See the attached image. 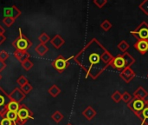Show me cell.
I'll list each match as a JSON object with an SVG mask.
<instances>
[{
  "label": "cell",
  "mask_w": 148,
  "mask_h": 125,
  "mask_svg": "<svg viewBox=\"0 0 148 125\" xmlns=\"http://www.w3.org/2000/svg\"><path fill=\"white\" fill-rule=\"evenodd\" d=\"M20 107V104L16 103L14 101H10L9 104H7V110L8 111H13V112H17Z\"/></svg>",
  "instance_id": "cell-21"
},
{
  "label": "cell",
  "mask_w": 148,
  "mask_h": 125,
  "mask_svg": "<svg viewBox=\"0 0 148 125\" xmlns=\"http://www.w3.org/2000/svg\"><path fill=\"white\" fill-rule=\"evenodd\" d=\"M109 66H111L114 70L121 71L126 68V64H125V61H124L123 57H121V55H118L116 57H114Z\"/></svg>",
  "instance_id": "cell-9"
},
{
  "label": "cell",
  "mask_w": 148,
  "mask_h": 125,
  "mask_svg": "<svg viewBox=\"0 0 148 125\" xmlns=\"http://www.w3.org/2000/svg\"><path fill=\"white\" fill-rule=\"evenodd\" d=\"M74 57H70V58H65L62 55H59L52 63L51 65L53 66V68L59 73H62L70 64L69 60L71 58H73Z\"/></svg>",
  "instance_id": "cell-6"
},
{
  "label": "cell",
  "mask_w": 148,
  "mask_h": 125,
  "mask_svg": "<svg viewBox=\"0 0 148 125\" xmlns=\"http://www.w3.org/2000/svg\"><path fill=\"white\" fill-rule=\"evenodd\" d=\"M145 125H148V122H147V124H145Z\"/></svg>",
  "instance_id": "cell-41"
},
{
  "label": "cell",
  "mask_w": 148,
  "mask_h": 125,
  "mask_svg": "<svg viewBox=\"0 0 148 125\" xmlns=\"http://www.w3.org/2000/svg\"><path fill=\"white\" fill-rule=\"evenodd\" d=\"M16 19L12 18V17H4L3 19V23L6 26V27H10L14 23H15Z\"/></svg>",
  "instance_id": "cell-30"
},
{
  "label": "cell",
  "mask_w": 148,
  "mask_h": 125,
  "mask_svg": "<svg viewBox=\"0 0 148 125\" xmlns=\"http://www.w3.org/2000/svg\"><path fill=\"white\" fill-rule=\"evenodd\" d=\"M21 89V90L25 94V95H27V94H29V93H30L31 92V90H32V86H31V84H24L23 87H21L20 88Z\"/></svg>",
  "instance_id": "cell-32"
},
{
  "label": "cell",
  "mask_w": 148,
  "mask_h": 125,
  "mask_svg": "<svg viewBox=\"0 0 148 125\" xmlns=\"http://www.w3.org/2000/svg\"><path fill=\"white\" fill-rule=\"evenodd\" d=\"M120 77L125 83L128 84L136 77V73L131 67H126L123 70L121 71Z\"/></svg>",
  "instance_id": "cell-8"
},
{
  "label": "cell",
  "mask_w": 148,
  "mask_h": 125,
  "mask_svg": "<svg viewBox=\"0 0 148 125\" xmlns=\"http://www.w3.org/2000/svg\"><path fill=\"white\" fill-rule=\"evenodd\" d=\"M63 115L60 112V111H58V110H56V112H54L53 114H52V116H51V118H52V120L54 121V122H56V124H58V123H60L62 119H63Z\"/></svg>",
  "instance_id": "cell-23"
},
{
  "label": "cell",
  "mask_w": 148,
  "mask_h": 125,
  "mask_svg": "<svg viewBox=\"0 0 148 125\" xmlns=\"http://www.w3.org/2000/svg\"><path fill=\"white\" fill-rule=\"evenodd\" d=\"M29 81L28 79L24 77V76H20L17 79H16V84L20 86V87H23L24 84H28Z\"/></svg>",
  "instance_id": "cell-31"
},
{
  "label": "cell",
  "mask_w": 148,
  "mask_h": 125,
  "mask_svg": "<svg viewBox=\"0 0 148 125\" xmlns=\"http://www.w3.org/2000/svg\"><path fill=\"white\" fill-rule=\"evenodd\" d=\"M121 57H123V59L125 61L126 67H131L135 63V58L133 56H131V54H129L127 51L125 53H122Z\"/></svg>",
  "instance_id": "cell-17"
},
{
  "label": "cell",
  "mask_w": 148,
  "mask_h": 125,
  "mask_svg": "<svg viewBox=\"0 0 148 125\" xmlns=\"http://www.w3.org/2000/svg\"><path fill=\"white\" fill-rule=\"evenodd\" d=\"M94 3L98 7V8H103L107 3L108 1L107 0H94Z\"/></svg>",
  "instance_id": "cell-34"
},
{
  "label": "cell",
  "mask_w": 148,
  "mask_h": 125,
  "mask_svg": "<svg viewBox=\"0 0 148 125\" xmlns=\"http://www.w3.org/2000/svg\"><path fill=\"white\" fill-rule=\"evenodd\" d=\"M148 97V92L145 90V88H143L142 86L138 87L133 94V97L138 98V99H141V100H147V97Z\"/></svg>",
  "instance_id": "cell-12"
},
{
  "label": "cell",
  "mask_w": 148,
  "mask_h": 125,
  "mask_svg": "<svg viewBox=\"0 0 148 125\" xmlns=\"http://www.w3.org/2000/svg\"><path fill=\"white\" fill-rule=\"evenodd\" d=\"M6 40V37L4 35H0V45H2Z\"/></svg>",
  "instance_id": "cell-38"
},
{
  "label": "cell",
  "mask_w": 148,
  "mask_h": 125,
  "mask_svg": "<svg viewBox=\"0 0 148 125\" xmlns=\"http://www.w3.org/2000/svg\"><path fill=\"white\" fill-rule=\"evenodd\" d=\"M97 112L96 110L92 107V106H88L83 111H82V116L88 121H91L92 119H94L96 116Z\"/></svg>",
  "instance_id": "cell-13"
},
{
  "label": "cell",
  "mask_w": 148,
  "mask_h": 125,
  "mask_svg": "<svg viewBox=\"0 0 148 125\" xmlns=\"http://www.w3.org/2000/svg\"><path fill=\"white\" fill-rule=\"evenodd\" d=\"M147 78H148V74H147Z\"/></svg>",
  "instance_id": "cell-43"
},
{
  "label": "cell",
  "mask_w": 148,
  "mask_h": 125,
  "mask_svg": "<svg viewBox=\"0 0 148 125\" xmlns=\"http://www.w3.org/2000/svg\"><path fill=\"white\" fill-rule=\"evenodd\" d=\"M38 40H39L40 44H46L49 41H50V37H49V36L46 32H42V33L38 37Z\"/></svg>",
  "instance_id": "cell-25"
},
{
  "label": "cell",
  "mask_w": 148,
  "mask_h": 125,
  "mask_svg": "<svg viewBox=\"0 0 148 125\" xmlns=\"http://www.w3.org/2000/svg\"><path fill=\"white\" fill-rule=\"evenodd\" d=\"M10 101V100L9 97V94H7L5 90L0 86V107L7 106Z\"/></svg>",
  "instance_id": "cell-16"
},
{
  "label": "cell",
  "mask_w": 148,
  "mask_h": 125,
  "mask_svg": "<svg viewBox=\"0 0 148 125\" xmlns=\"http://www.w3.org/2000/svg\"><path fill=\"white\" fill-rule=\"evenodd\" d=\"M21 65H22V67H23L26 71H29V70L33 67L34 64H33V62L30 61L29 59H27V60L23 61V63H21Z\"/></svg>",
  "instance_id": "cell-27"
},
{
  "label": "cell",
  "mask_w": 148,
  "mask_h": 125,
  "mask_svg": "<svg viewBox=\"0 0 148 125\" xmlns=\"http://www.w3.org/2000/svg\"><path fill=\"white\" fill-rule=\"evenodd\" d=\"M127 107L141 121V114H142L144 108L146 107V100H141V99L133 97L131 102L127 104Z\"/></svg>",
  "instance_id": "cell-4"
},
{
  "label": "cell",
  "mask_w": 148,
  "mask_h": 125,
  "mask_svg": "<svg viewBox=\"0 0 148 125\" xmlns=\"http://www.w3.org/2000/svg\"><path fill=\"white\" fill-rule=\"evenodd\" d=\"M131 34L137 40L148 41V23L146 21H142L135 30L131 31Z\"/></svg>",
  "instance_id": "cell-5"
},
{
  "label": "cell",
  "mask_w": 148,
  "mask_h": 125,
  "mask_svg": "<svg viewBox=\"0 0 148 125\" xmlns=\"http://www.w3.org/2000/svg\"><path fill=\"white\" fill-rule=\"evenodd\" d=\"M1 79H2V75L0 74V80H1Z\"/></svg>",
  "instance_id": "cell-40"
},
{
  "label": "cell",
  "mask_w": 148,
  "mask_h": 125,
  "mask_svg": "<svg viewBox=\"0 0 148 125\" xmlns=\"http://www.w3.org/2000/svg\"><path fill=\"white\" fill-rule=\"evenodd\" d=\"M9 97L10 101H14L16 103L20 104L22 101H23L26 97V95L21 90L20 88H14V90L9 94Z\"/></svg>",
  "instance_id": "cell-7"
},
{
  "label": "cell",
  "mask_w": 148,
  "mask_h": 125,
  "mask_svg": "<svg viewBox=\"0 0 148 125\" xmlns=\"http://www.w3.org/2000/svg\"><path fill=\"white\" fill-rule=\"evenodd\" d=\"M3 12H4V17H12L14 19L17 18L22 14L21 10L16 5H12L11 7H9V8H5L3 10Z\"/></svg>",
  "instance_id": "cell-10"
},
{
  "label": "cell",
  "mask_w": 148,
  "mask_h": 125,
  "mask_svg": "<svg viewBox=\"0 0 148 125\" xmlns=\"http://www.w3.org/2000/svg\"><path fill=\"white\" fill-rule=\"evenodd\" d=\"M14 57L20 62L23 63V61L29 59L30 54L28 51H21V50H15L14 51Z\"/></svg>",
  "instance_id": "cell-15"
},
{
  "label": "cell",
  "mask_w": 148,
  "mask_h": 125,
  "mask_svg": "<svg viewBox=\"0 0 148 125\" xmlns=\"http://www.w3.org/2000/svg\"><path fill=\"white\" fill-rule=\"evenodd\" d=\"M112 23L109 20L106 19L104 20L101 23V28L104 30V31H108L111 28H112Z\"/></svg>",
  "instance_id": "cell-28"
},
{
  "label": "cell",
  "mask_w": 148,
  "mask_h": 125,
  "mask_svg": "<svg viewBox=\"0 0 148 125\" xmlns=\"http://www.w3.org/2000/svg\"><path fill=\"white\" fill-rule=\"evenodd\" d=\"M111 98H112V100H113L114 103L118 104V103H120V102L122 100V94H121L119 90H115V91L113 93Z\"/></svg>",
  "instance_id": "cell-26"
},
{
  "label": "cell",
  "mask_w": 148,
  "mask_h": 125,
  "mask_svg": "<svg viewBox=\"0 0 148 125\" xmlns=\"http://www.w3.org/2000/svg\"><path fill=\"white\" fill-rule=\"evenodd\" d=\"M132 99H133V96L127 91H125L122 93V101H124L126 104H128L129 102H131Z\"/></svg>",
  "instance_id": "cell-33"
},
{
  "label": "cell",
  "mask_w": 148,
  "mask_h": 125,
  "mask_svg": "<svg viewBox=\"0 0 148 125\" xmlns=\"http://www.w3.org/2000/svg\"><path fill=\"white\" fill-rule=\"evenodd\" d=\"M0 125H16V124H14L13 122H11L10 120H9L6 117L2 118V120L0 121Z\"/></svg>",
  "instance_id": "cell-35"
},
{
  "label": "cell",
  "mask_w": 148,
  "mask_h": 125,
  "mask_svg": "<svg viewBox=\"0 0 148 125\" xmlns=\"http://www.w3.org/2000/svg\"><path fill=\"white\" fill-rule=\"evenodd\" d=\"M29 119H34L33 112L25 104H20L19 110L17 111V120L16 124L24 125Z\"/></svg>",
  "instance_id": "cell-3"
},
{
  "label": "cell",
  "mask_w": 148,
  "mask_h": 125,
  "mask_svg": "<svg viewBox=\"0 0 148 125\" xmlns=\"http://www.w3.org/2000/svg\"><path fill=\"white\" fill-rule=\"evenodd\" d=\"M148 122V100H146V107L141 114V124L145 125Z\"/></svg>",
  "instance_id": "cell-20"
},
{
  "label": "cell",
  "mask_w": 148,
  "mask_h": 125,
  "mask_svg": "<svg viewBox=\"0 0 148 125\" xmlns=\"http://www.w3.org/2000/svg\"><path fill=\"white\" fill-rule=\"evenodd\" d=\"M4 32H5V29L0 24V35H3Z\"/></svg>",
  "instance_id": "cell-39"
},
{
  "label": "cell",
  "mask_w": 148,
  "mask_h": 125,
  "mask_svg": "<svg viewBox=\"0 0 148 125\" xmlns=\"http://www.w3.org/2000/svg\"><path fill=\"white\" fill-rule=\"evenodd\" d=\"M5 68H6V64H5V62L0 60V73H1L2 71H3Z\"/></svg>",
  "instance_id": "cell-37"
},
{
  "label": "cell",
  "mask_w": 148,
  "mask_h": 125,
  "mask_svg": "<svg viewBox=\"0 0 148 125\" xmlns=\"http://www.w3.org/2000/svg\"><path fill=\"white\" fill-rule=\"evenodd\" d=\"M139 8L145 15L148 16V0L142 1V3H140V4L139 5Z\"/></svg>",
  "instance_id": "cell-29"
},
{
  "label": "cell",
  "mask_w": 148,
  "mask_h": 125,
  "mask_svg": "<svg viewBox=\"0 0 148 125\" xmlns=\"http://www.w3.org/2000/svg\"><path fill=\"white\" fill-rule=\"evenodd\" d=\"M6 118H8L9 120H10L11 122H13L14 124H16V120H17V112H13V111H7L5 117Z\"/></svg>",
  "instance_id": "cell-24"
},
{
  "label": "cell",
  "mask_w": 148,
  "mask_h": 125,
  "mask_svg": "<svg viewBox=\"0 0 148 125\" xmlns=\"http://www.w3.org/2000/svg\"><path fill=\"white\" fill-rule=\"evenodd\" d=\"M134 47L141 55H145L148 51V41H146V40H138L134 44Z\"/></svg>",
  "instance_id": "cell-11"
},
{
  "label": "cell",
  "mask_w": 148,
  "mask_h": 125,
  "mask_svg": "<svg viewBox=\"0 0 148 125\" xmlns=\"http://www.w3.org/2000/svg\"><path fill=\"white\" fill-rule=\"evenodd\" d=\"M67 125H72V124H67Z\"/></svg>",
  "instance_id": "cell-42"
},
{
  "label": "cell",
  "mask_w": 148,
  "mask_h": 125,
  "mask_svg": "<svg viewBox=\"0 0 148 125\" xmlns=\"http://www.w3.org/2000/svg\"><path fill=\"white\" fill-rule=\"evenodd\" d=\"M11 44L16 50L28 51V50L32 46V42L25 35H23L21 29H19V36L12 42Z\"/></svg>",
  "instance_id": "cell-2"
},
{
  "label": "cell",
  "mask_w": 148,
  "mask_h": 125,
  "mask_svg": "<svg viewBox=\"0 0 148 125\" xmlns=\"http://www.w3.org/2000/svg\"><path fill=\"white\" fill-rule=\"evenodd\" d=\"M8 57H9V54L5 50H1L0 51V60L5 62V60L8 59Z\"/></svg>",
  "instance_id": "cell-36"
},
{
  "label": "cell",
  "mask_w": 148,
  "mask_h": 125,
  "mask_svg": "<svg viewBox=\"0 0 148 125\" xmlns=\"http://www.w3.org/2000/svg\"><path fill=\"white\" fill-rule=\"evenodd\" d=\"M117 47H118V49H119L121 52L125 53V52H127V50L129 49V44H128V43H127L126 40H121V41L118 44Z\"/></svg>",
  "instance_id": "cell-22"
},
{
  "label": "cell",
  "mask_w": 148,
  "mask_h": 125,
  "mask_svg": "<svg viewBox=\"0 0 148 125\" xmlns=\"http://www.w3.org/2000/svg\"><path fill=\"white\" fill-rule=\"evenodd\" d=\"M48 93L52 97H56L60 93H61V90L60 88L56 85V84H53L49 90H48Z\"/></svg>",
  "instance_id": "cell-19"
},
{
  "label": "cell",
  "mask_w": 148,
  "mask_h": 125,
  "mask_svg": "<svg viewBox=\"0 0 148 125\" xmlns=\"http://www.w3.org/2000/svg\"><path fill=\"white\" fill-rule=\"evenodd\" d=\"M114 56L96 38H92L75 56L74 61L85 72L86 77L97 79L109 67Z\"/></svg>",
  "instance_id": "cell-1"
},
{
  "label": "cell",
  "mask_w": 148,
  "mask_h": 125,
  "mask_svg": "<svg viewBox=\"0 0 148 125\" xmlns=\"http://www.w3.org/2000/svg\"><path fill=\"white\" fill-rule=\"evenodd\" d=\"M35 50H36V52L40 57H42V56H44V55L48 52L49 48L46 46V44H39L36 47Z\"/></svg>",
  "instance_id": "cell-18"
},
{
  "label": "cell",
  "mask_w": 148,
  "mask_h": 125,
  "mask_svg": "<svg viewBox=\"0 0 148 125\" xmlns=\"http://www.w3.org/2000/svg\"><path fill=\"white\" fill-rule=\"evenodd\" d=\"M50 44L56 48V49H60L64 44H65V40L60 36V35H56L54 37H52L50 39Z\"/></svg>",
  "instance_id": "cell-14"
}]
</instances>
